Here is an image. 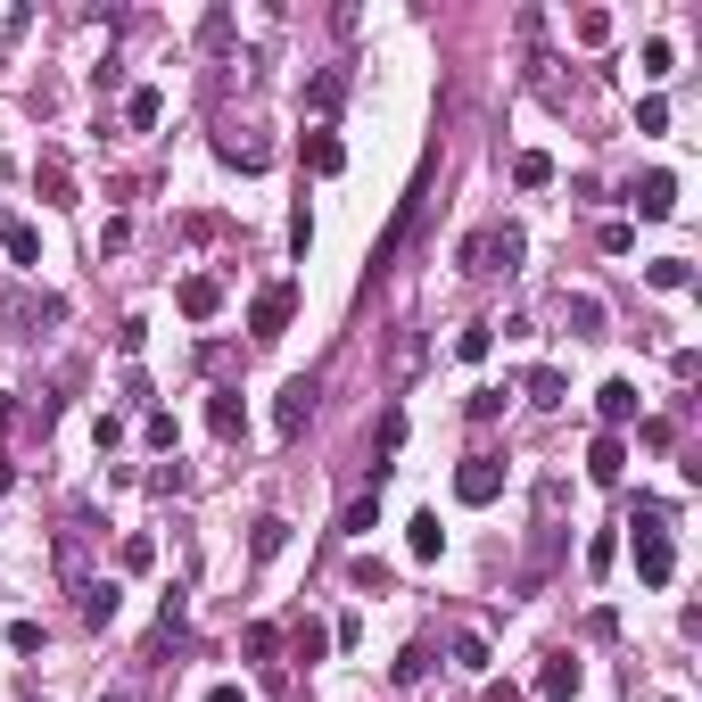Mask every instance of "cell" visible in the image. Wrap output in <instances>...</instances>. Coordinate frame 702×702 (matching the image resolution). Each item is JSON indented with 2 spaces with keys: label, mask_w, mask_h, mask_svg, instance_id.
Segmentation results:
<instances>
[{
  "label": "cell",
  "mask_w": 702,
  "mask_h": 702,
  "mask_svg": "<svg viewBox=\"0 0 702 702\" xmlns=\"http://www.w3.org/2000/svg\"><path fill=\"white\" fill-rule=\"evenodd\" d=\"M281 546H290V520H281V513H265L257 529H248V554H257V562H273Z\"/></svg>",
  "instance_id": "cell-23"
},
{
  "label": "cell",
  "mask_w": 702,
  "mask_h": 702,
  "mask_svg": "<svg viewBox=\"0 0 702 702\" xmlns=\"http://www.w3.org/2000/svg\"><path fill=\"white\" fill-rule=\"evenodd\" d=\"M306 422H315V381H290V388H281V406H273V438H297Z\"/></svg>",
  "instance_id": "cell-8"
},
{
  "label": "cell",
  "mask_w": 702,
  "mask_h": 702,
  "mask_svg": "<svg viewBox=\"0 0 702 702\" xmlns=\"http://www.w3.org/2000/svg\"><path fill=\"white\" fill-rule=\"evenodd\" d=\"M306 166H315V174H339V166H348V141H339L331 125H323V132H306Z\"/></svg>",
  "instance_id": "cell-17"
},
{
  "label": "cell",
  "mask_w": 702,
  "mask_h": 702,
  "mask_svg": "<svg viewBox=\"0 0 702 702\" xmlns=\"http://www.w3.org/2000/svg\"><path fill=\"white\" fill-rule=\"evenodd\" d=\"M339 100H348V67H323L315 83H306V108H315V116H331Z\"/></svg>",
  "instance_id": "cell-20"
},
{
  "label": "cell",
  "mask_w": 702,
  "mask_h": 702,
  "mask_svg": "<svg viewBox=\"0 0 702 702\" xmlns=\"http://www.w3.org/2000/svg\"><path fill=\"white\" fill-rule=\"evenodd\" d=\"M520 257H529V232H520V223H488V232H471V241L455 248L463 273H520Z\"/></svg>",
  "instance_id": "cell-2"
},
{
  "label": "cell",
  "mask_w": 702,
  "mask_h": 702,
  "mask_svg": "<svg viewBox=\"0 0 702 702\" xmlns=\"http://www.w3.org/2000/svg\"><path fill=\"white\" fill-rule=\"evenodd\" d=\"M562 323H571V331H578V339H595V331H604V297H595V290H578V297H562Z\"/></svg>",
  "instance_id": "cell-18"
},
{
  "label": "cell",
  "mask_w": 702,
  "mask_h": 702,
  "mask_svg": "<svg viewBox=\"0 0 702 702\" xmlns=\"http://www.w3.org/2000/svg\"><path fill=\"white\" fill-rule=\"evenodd\" d=\"M355 587H364V595H388V587H397V571H388L381 554H355Z\"/></svg>",
  "instance_id": "cell-31"
},
{
  "label": "cell",
  "mask_w": 702,
  "mask_h": 702,
  "mask_svg": "<svg viewBox=\"0 0 702 702\" xmlns=\"http://www.w3.org/2000/svg\"><path fill=\"white\" fill-rule=\"evenodd\" d=\"M149 488H157V496H183V488H190V463H157V471H149Z\"/></svg>",
  "instance_id": "cell-35"
},
{
  "label": "cell",
  "mask_w": 702,
  "mask_h": 702,
  "mask_svg": "<svg viewBox=\"0 0 702 702\" xmlns=\"http://www.w3.org/2000/svg\"><path fill=\"white\" fill-rule=\"evenodd\" d=\"M199 42H207V50H223V42H232V9H207V25H199Z\"/></svg>",
  "instance_id": "cell-37"
},
{
  "label": "cell",
  "mask_w": 702,
  "mask_h": 702,
  "mask_svg": "<svg viewBox=\"0 0 702 702\" xmlns=\"http://www.w3.org/2000/svg\"><path fill=\"white\" fill-rule=\"evenodd\" d=\"M141 438H149V446H174V413L149 406V413H141Z\"/></svg>",
  "instance_id": "cell-38"
},
{
  "label": "cell",
  "mask_w": 702,
  "mask_h": 702,
  "mask_svg": "<svg viewBox=\"0 0 702 702\" xmlns=\"http://www.w3.org/2000/svg\"><path fill=\"white\" fill-rule=\"evenodd\" d=\"M290 315H297V281H265L257 306H248V339H281Z\"/></svg>",
  "instance_id": "cell-3"
},
{
  "label": "cell",
  "mask_w": 702,
  "mask_h": 702,
  "mask_svg": "<svg viewBox=\"0 0 702 702\" xmlns=\"http://www.w3.org/2000/svg\"><path fill=\"white\" fill-rule=\"evenodd\" d=\"M611 562H620V537H611V529H595V537H587V578H604Z\"/></svg>",
  "instance_id": "cell-33"
},
{
  "label": "cell",
  "mask_w": 702,
  "mask_h": 702,
  "mask_svg": "<svg viewBox=\"0 0 702 702\" xmlns=\"http://www.w3.org/2000/svg\"><path fill=\"white\" fill-rule=\"evenodd\" d=\"M513 183L520 190H546V183H554V157H546V149H520V157H513Z\"/></svg>",
  "instance_id": "cell-27"
},
{
  "label": "cell",
  "mask_w": 702,
  "mask_h": 702,
  "mask_svg": "<svg viewBox=\"0 0 702 702\" xmlns=\"http://www.w3.org/2000/svg\"><path fill=\"white\" fill-rule=\"evenodd\" d=\"M669 702H678V694H669Z\"/></svg>",
  "instance_id": "cell-46"
},
{
  "label": "cell",
  "mask_w": 702,
  "mask_h": 702,
  "mask_svg": "<svg viewBox=\"0 0 702 702\" xmlns=\"http://www.w3.org/2000/svg\"><path fill=\"white\" fill-rule=\"evenodd\" d=\"M215 157H223V166H241V174H265V166H273V149H265V141H215Z\"/></svg>",
  "instance_id": "cell-22"
},
{
  "label": "cell",
  "mask_w": 702,
  "mask_h": 702,
  "mask_svg": "<svg viewBox=\"0 0 702 702\" xmlns=\"http://www.w3.org/2000/svg\"><path fill=\"white\" fill-rule=\"evenodd\" d=\"M636 132H669V100H636Z\"/></svg>",
  "instance_id": "cell-39"
},
{
  "label": "cell",
  "mask_w": 702,
  "mask_h": 702,
  "mask_svg": "<svg viewBox=\"0 0 702 702\" xmlns=\"http://www.w3.org/2000/svg\"><path fill=\"white\" fill-rule=\"evenodd\" d=\"M455 355H463V364H488V355H496V323H463V331H455Z\"/></svg>",
  "instance_id": "cell-21"
},
{
  "label": "cell",
  "mask_w": 702,
  "mask_h": 702,
  "mask_svg": "<svg viewBox=\"0 0 702 702\" xmlns=\"http://www.w3.org/2000/svg\"><path fill=\"white\" fill-rule=\"evenodd\" d=\"M595 413H604V430H629L636 422V381H604L595 388Z\"/></svg>",
  "instance_id": "cell-13"
},
{
  "label": "cell",
  "mask_w": 702,
  "mask_h": 702,
  "mask_svg": "<svg viewBox=\"0 0 702 702\" xmlns=\"http://www.w3.org/2000/svg\"><path fill=\"white\" fill-rule=\"evenodd\" d=\"M595 241H604V257H629V248H636V232H629V223H604Z\"/></svg>",
  "instance_id": "cell-41"
},
{
  "label": "cell",
  "mask_w": 702,
  "mask_h": 702,
  "mask_svg": "<svg viewBox=\"0 0 702 702\" xmlns=\"http://www.w3.org/2000/svg\"><path fill=\"white\" fill-rule=\"evenodd\" d=\"M388 678H397V686H422L430 678V645H406L397 662H388Z\"/></svg>",
  "instance_id": "cell-32"
},
{
  "label": "cell",
  "mask_w": 702,
  "mask_h": 702,
  "mask_svg": "<svg viewBox=\"0 0 702 702\" xmlns=\"http://www.w3.org/2000/svg\"><path fill=\"white\" fill-rule=\"evenodd\" d=\"M645 281H653V290H694V265H686V257H653Z\"/></svg>",
  "instance_id": "cell-28"
},
{
  "label": "cell",
  "mask_w": 702,
  "mask_h": 702,
  "mask_svg": "<svg viewBox=\"0 0 702 702\" xmlns=\"http://www.w3.org/2000/svg\"><path fill=\"white\" fill-rule=\"evenodd\" d=\"M207 430H215L223 446L248 438V406H241V388H215V397H207Z\"/></svg>",
  "instance_id": "cell-12"
},
{
  "label": "cell",
  "mask_w": 702,
  "mask_h": 702,
  "mask_svg": "<svg viewBox=\"0 0 702 702\" xmlns=\"http://www.w3.org/2000/svg\"><path fill=\"white\" fill-rule=\"evenodd\" d=\"M339 529H348V537H372V529H381V488H364V496L339 513Z\"/></svg>",
  "instance_id": "cell-25"
},
{
  "label": "cell",
  "mask_w": 702,
  "mask_h": 702,
  "mask_svg": "<svg viewBox=\"0 0 702 702\" xmlns=\"http://www.w3.org/2000/svg\"><path fill=\"white\" fill-rule=\"evenodd\" d=\"M290 653H297L306 669H315L323 653H331V629H323V620H297V629H290Z\"/></svg>",
  "instance_id": "cell-24"
},
{
  "label": "cell",
  "mask_w": 702,
  "mask_h": 702,
  "mask_svg": "<svg viewBox=\"0 0 702 702\" xmlns=\"http://www.w3.org/2000/svg\"><path fill=\"white\" fill-rule=\"evenodd\" d=\"M157 116H166V100L149 92V83H141V92H125V125H132V132H149Z\"/></svg>",
  "instance_id": "cell-29"
},
{
  "label": "cell",
  "mask_w": 702,
  "mask_h": 702,
  "mask_svg": "<svg viewBox=\"0 0 702 702\" xmlns=\"http://www.w3.org/2000/svg\"><path fill=\"white\" fill-rule=\"evenodd\" d=\"M9 480H17V463H9V455H0V488H9Z\"/></svg>",
  "instance_id": "cell-45"
},
{
  "label": "cell",
  "mask_w": 702,
  "mask_h": 702,
  "mask_svg": "<svg viewBox=\"0 0 702 702\" xmlns=\"http://www.w3.org/2000/svg\"><path fill=\"white\" fill-rule=\"evenodd\" d=\"M438 546H446L438 513H413V520H406V554H413V562H438Z\"/></svg>",
  "instance_id": "cell-16"
},
{
  "label": "cell",
  "mask_w": 702,
  "mask_h": 702,
  "mask_svg": "<svg viewBox=\"0 0 702 702\" xmlns=\"http://www.w3.org/2000/svg\"><path fill=\"white\" fill-rule=\"evenodd\" d=\"M141 348H149V323L125 315V323H116V355H141Z\"/></svg>",
  "instance_id": "cell-36"
},
{
  "label": "cell",
  "mask_w": 702,
  "mask_h": 702,
  "mask_svg": "<svg viewBox=\"0 0 702 702\" xmlns=\"http://www.w3.org/2000/svg\"><path fill=\"white\" fill-rule=\"evenodd\" d=\"M241 653H248V662H273V653H281V629H273V620H257V629L241 636Z\"/></svg>",
  "instance_id": "cell-34"
},
{
  "label": "cell",
  "mask_w": 702,
  "mask_h": 702,
  "mask_svg": "<svg viewBox=\"0 0 702 702\" xmlns=\"http://www.w3.org/2000/svg\"><path fill=\"white\" fill-rule=\"evenodd\" d=\"M9 422H17V397H0V438H9Z\"/></svg>",
  "instance_id": "cell-44"
},
{
  "label": "cell",
  "mask_w": 702,
  "mask_h": 702,
  "mask_svg": "<svg viewBox=\"0 0 702 702\" xmlns=\"http://www.w3.org/2000/svg\"><path fill=\"white\" fill-rule=\"evenodd\" d=\"M520 388H529V406H537V413H554V406H571V381H562L554 364H537V372H529V381H520Z\"/></svg>",
  "instance_id": "cell-14"
},
{
  "label": "cell",
  "mask_w": 702,
  "mask_h": 702,
  "mask_svg": "<svg viewBox=\"0 0 702 702\" xmlns=\"http://www.w3.org/2000/svg\"><path fill=\"white\" fill-rule=\"evenodd\" d=\"M116 604H125V587H116V578H83V620H92V629H108Z\"/></svg>",
  "instance_id": "cell-15"
},
{
  "label": "cell",
  "mask_w": 702,
  "mask_h": 702,
  "mask_svg": "<svg viewBox=\"0 0 702 702\" xmlns=\"http://www.w3.org/2000/svg\"><path fill=\"white\" fill-rule=\"evenodd\" d=\"M34 190H42L50 207H74V166L58 157V149H42V157H34Z\"/></svg>",
  "instance_id": "cell-10"
},
{
  "label": "cell",
  "mask_w": 702,
  "mask_h": 702,
  "mask_svg": "<svg viewBox=\"0 0 702 702\" xmlns=\"http://www.w3.org/2000/svg\"><path fill=\"white\" fill-rule=\"evenodd\" d=\"M629 207H636L645 223H669V215H678V174H662V166H653L645 183L629 190Z\"/></svg>",
  "instance_id": "cell-6"
},
{
  "label": "cell",
  "mask_w": 702,
  "mask_h": 702,
  "mask_svg": "<svg viewBox=\"0 0 702 702\" xmlns=\"http://www.w3.org/2000/svg\"><path fill=\"white\" fill-rule=\"evenodd\" d=\"M636 578L645 587H669L678 578V546H669V504L636 496Z\"/></svg>",
  "instance_id": "cell-1"
},
{
  "label": "cell",
  "mask_w": 702,
  "mask_h": 702,
  "mask_svg": "<svg viewBox=\"0 0 702 702\" xmlns=\"http://www.w3.org/2000/svg\"><path fill=\"white\" fill-rule=\"evenodd\" d=\"M9 653H42V620H9Z\"/></svg>",
  "instance_id": "cell-40"
},
{
  "label": "cell",
  "mask_w": 702,
  "mask_h": 702,
  "mask_svg": "<svg viewBox=\"0 0 702 702\" xmlns=\"http://www.w3.org/2000/svg\"><path fill=\"white\" fill-rule=\"evenodd\" d=\"M480 702H520V686L504 678V686H480Z\"/></svg>",
  "instance_id": "cell-42"
},
{
  "label": "cell",
  "mask_w": 702,
  "mask_h": 702,
  "mask_svg": "<svg viewBox=\"0 0 702 702\" xmlns=\"http://www.w3.org/2000/svg\"><path fill=\"white\" fill-rule=\"evenodd\" d=\"M504 496V463L496 455H463L455 463V504H496Z\"/></svg>",
  "instance_id": "cell-4"
},
{
  "label": "cell",
  "mask_w": 702,
  "mask_h": 702,
  "mask_svg": "<svg viewBox=\"0 0 702 702\" xmlns=\"http://www.w3.org/2000/svg\"><path fill=\"white\" fill-rule=\"evenodd\" d=\"M207 702H248V694H241V686H207Z\"/></svg>",
  "instance_id": "cell-43"
},
{
  "label": "cell",
  "mask_w": 702,
  "mask_h": 702,
  "mask_svg": "<svg viewBox=\"0 0 702 702\" xmlns=\"http://www.w3.org/2000/svg\"><path fill=\"white\" fill-rule=\"evenodd\" d=\"M446 653H455V669L488 678V636H480V629H455V645H446Z\"/></svg>",
  "instance_id": "cell-26"
},
{
  "label": "cell",
  "mask_w": 702,
  "mask_h": 702,
  "mask_svg": "<svg viewBox=\"0 0 702 702\" xmlns=\"http://www.w3.org/2000/svg\"><path fill=\"white\" fill-rule=\"evenodd\" d=\"M174 306H183L190 323H215V315H223V281H215V273H190L183 290H174Z\"/></svg>",
  "instance_id": "cell-9"
},
{
  "label": "cell",
  "mask_w": 702,
  "mask_h": 702,
  "mask_svg": "<svg viewBox=\"0 0 702 702\" xmlns=\"http://www.w3.org/2000/svg\"><path fill=\"white\" fill-rule=\"evenodd\" d=\"M116 571H125V578H141V571H157V537H149V529H132V537H125V546H116Z\"/></svg>",
  "instance_id": "cell-19"
},
{
  "label": "cell",
  "mask_w": 702,
  "mask_h": 702,
  "mask_svg": "<svg viewBox=\"0 0 702 702\" xmlns=\"http://www.w3.org/2000/svg\"><path fill=\"white\" fill-rule=\"evenodd\" d=\"M578 686H587V669H578V653H546V662H537V702H571Z\"/></svg>",
  "instance_id": "cell-5"
},
{
  "label": "cell",
  "mask_w": 702,
  "mask_h": 702,
  "mask_svg": "<svg viewBox=\"0 0 702 702\" xmlns=\"http://www.w3.org/2000/svg\"><path fill=\"white\" fill-rule=\"evenodd\" d=\"M571 34L587 42V50H604V42H611V9H578V17H571Z\"/></svg>",
  "instance_id": "cell-30"
},
{
  "label": "cell",
  "mask_w": 702,
  "mask_h": 702,
  "mask_svg": "<svg viewBox=\"0 0 702 702\" xmlns=\"http://www.w3.org/2000/svg\"><path fill=\"white\" fill-rule=\"evenodd\" d=\"M0 257L9 265H42V241H34V223H25L17 207H0Z\"/></svg>",
  "instance_id": "cell-11"
},
{
  "label": "cell",
  "mask_w": 702,
  "mask_h": 702,
  "mask_svg": "<svg viewBox=\"0 0 702 702\" xmlns=\"http://www.w3.org/2000/svg\"><path fill=\"white\" fill-rule=\"evenodd\" d=\"M0 595H9V587H0Z\"/></svg>",
  "instance_id": "cell-47"
},
{
  "label": "cell",
  "mask_w": 702,
  "mask_h": 702,
  "mask_svg": "<svg viewBox=\"0 0 702 702\" xmlns=\"http://www.w3.org/2000/svg\"><path fill=\"white\" fill-rule=\"evenodd\" d=\"M587 480L595 488H620V480H629V438H620V430H604V438L587 446Z\"/></svg>",
  "instance_id": "cell-7"
}]
</instances>
